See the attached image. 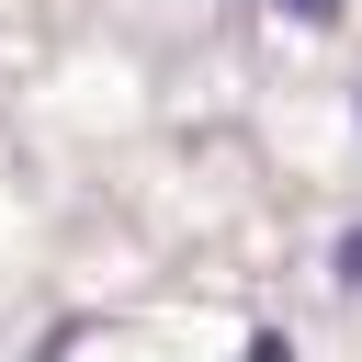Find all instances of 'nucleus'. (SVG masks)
I'll return each mask as SVG.
<instances>
[{
	"label": "nucleus",
	"mask_w": 362,
	"mask_h": 362,
	"mask_svg": "<svg viewBox=\"0 0 362 362\" xmlns=\"http://www.w3.org/2000/svg\"><path fill=\"white\" fill-rule=\"evenodd\" d=\"M249 362H294V339H283V328H260V339H249Z\"/></svg>",
	"instance_id": "nucleus-2"
},
{
	"label": "nucleus",
	"mask_w": 362,
	"mask_h": 362,
	"mask_svg": "<svg viewBox=\"0 0 362 362\" xmlns=\"http://www.w3.org/2000/svg\"><path fill=\"white\" fill-rule=\"evenodd\" d=\"M283 11H294V23H339V0H283Z\"/></svg>",
	"instance_id": "nucleus-3"
},
{
	"label": "nucleus",
	"mask_w": 362,
	"mask_h": 362,
	"mask_svg": "<svg viewBox=\"0 0 362 362\" xmlns=\"http://www.w3.org/2000/svg\"><path fill=\"white\" fill-rule=\"evenodd\" d=\"M328 272H339V294H362V226H339V249H328Z\"/></svg>",
	"instance_id": "nucleus-1"
}]
</instances>
